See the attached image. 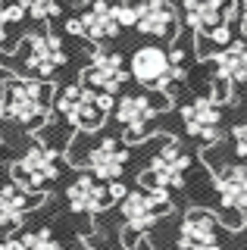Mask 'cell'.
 Listing matches in <instances>:
<instances>
[{"label": "cell", "instance_id": "7402d4cb", "mask_svg": "<svg viewBox=\"0 0 247 250\" xmlns=\"http://www.w3.org/2000/svg\"><path fill=\"white\" fill-rule=\"evenodd\" d=\"M113 16H116V22H119V28H135V6H132V0L113 3Z\"/></svg>", "mask_w": 247, "mask_h": 250}, {"label": "cell", "instance_id": "8992f818", "mask_svg": "<svg viewBox=\"0 0 247 250\" xmlns=\"http://www.w3.org/2000/svg\"><path fill=\"white\" fill-rule=\"evenodd\" d=\"M135 28L153 41H172L179 35V13L172 0H132Z\"/></svg>", "mask_w": 247, "mask_h": 250}, {"label": "cell", "instance_id": "6da1fadb", "mask_svg": "<svg viewBox=\"0 0 247 250\" xmlns=\"http://www.w3.org/2000/svg\"><path fill=\"white\" fill-rule=\"evenodd\" d=\"M50 113V84L44 78L10 75L0 84V116L19 125H38Z\"/></svg>", "mask_w": 247, "mask_h": 250}, {"label": "cell", "instance_id": "484cf974", "mask_svg": "<svg viewBox=\"0 0 247 250\" xmlns=\"http://www.w3.org/2000/svg\"><path fill=\"white\" fill-rule=\"evenodd\" d=\"M235 3H238V25L247 35V0H235Z\"/></svg>", "mask_w": 247, "mask_h": 250}, {"label": "cell", "instance_id": "9c48e42d", "mask_svg": "<svg viewBox=\"0 0 247 250\" xmlns=\"http://www.w3.org/2000/svg\"><path fill=\"white\" fill-rule=\"evenodd\" d=\"M125 82V62L116 50H94L91 66L84 69V84L100 94H116Z\"/></svg>", "mask_w": 247, "mask_h": 250}, {"label": "cell", "instance_id": "ba28073f", "mask_svg": "<svg viewBox=\"0 0 247 250\" xmlns=\"http://www.w3.org/2000/svg\"><path fill=\"white\" fill-rule=\"evenodd\" d=\"M235 10H238L235 0H182L185 25L197 35H213L219 25H228Z\"/></svg>", "mask_w": 247, "mask_h": 250}, {"label": "cell", "instance_id": "e0dca14e", "mask_svg": "<svg viewBox=\"0 0 247 250\" xmlns=\"http://www.w3.org/2000/svg\"><path fill=\"white\" fill-rule=\"evenodd\" d=\"M216 191L228 209L247 216V166H226L216 175Z\"/></svg>", "mask_w": 247, "mask_h": 250}, {"label": "cell", "instance_id": "ffe728a7", "mask_svg": "<svg viewBox=\"0 0 247 250\" xmlns=\"http://www.w3.org/2000/svg\"><path fill=\"white\" fill-rule=\"evenodd\" d=\"M22 6H25V16L35 22H50L57 19L60 13H63V6H60V0H19Z\"/></svg>", "mask_w": 247, "mask_h": 250}, {"label": "cell", "instance_id": "7c38bea8", "mask_svg": "<svg viewBox=\"0 0 247 250\" xmlns=\"http://www.w3.org/2000/svg\"><path fill=\"white\" fill-rule=\"evenodd\" d=\"M182 119L188 135H194L200 141H216L219 138V122H222V109L213 97H197L194 104H188L182 109Z\"/></svg>", "mask_w": 247, "mask_h": 250}, {"label": "cell", "instance_id": "f1b7e54d", "mask_svg": "<svg viewBox=\"0 0 247 250\" xmlns=\"http://www.w3.org/2000/svg\"><path fill=\"white\" fill-rule=\"evenodd\" d=\"M0 156H3V144H0Z\"/></svg>", "mask_w": 247, "mask_h": 250}, {"label": "cell", "instance_id": "5bb4252c", "mask_svg": "<svg viewBox=\"0 0 247 250\" xmlns=\"http://www.w3.org/2000/svg\"><path fill=\"white\" fill-rule=\"evenodd\" d=\"M66 200H69V207H72L75 213H100L103 207H110L113 194H110V188H103L97 178L79 175L72 185H69Z\"/></svg>", "mask_w": 247, "mask_h": 250}, {"label": "cell", "instance_id": "3957f363", "mask_svg": "<svg viewBox=\"0 0 247 250\" xmlns=\"http://www.w3.org/2000/svg\"><path fill=\"white\" fill-rule=\"evenodd\" d=\"M60 175V160L50 147H28L13 163V185H19L25 194H41L53 178Z\"/></svg>", "mask_w": 247, "mask_h": 250}, {"label": "cell", "instance_id": "d4e9b609", "mask_svg": "<svg viewBox=\"0 0 247 250\" xmlns=\"http://www.w3.org/2000/svg\"><path fill=\"white\" fill-rule=\"evenodd\" d=\"M63 28L69 31V35H75V38H84V25H82L79 16H69V19L63 22Z\"/></svg>", "mask_w": 247, "mask_h": 250}, {"label": "cell", "instance_id": "30bf717a", "mask_svg": "<svg viewBox=\"0 0 247 250\" xmlns=\"http://www.w3.org/2000/svg\"><path fill=\"white\" fill-rule=\"evenodd\" d=\"M132 75H135V82H141V84H150V88H163L166 84V78H172V66H169V53L163 50V47H157V44H144V47H138V50L132 53Z\"/></svg>", "mask_w": 247, "mask_h": 250}, {"label": "cell", "instance_id": "5b68a950", "mask_svg": "<svg viewBox=\"0 0 247 250\" xmlns=\"http://www.w3.org/2000/svg\"><path fill=\"white\" fill-rule=\"evenodd\" d=\"M22 50H25L22 53V66L28 72L41 75V78H47L57 69H63L66 60H69L63 38L53 35V31H32V35H25L22 38Z\"/></svg>", "mask_w": 247, "mask_h": 250}, {"label": "cell", "instance_id": "d6986e66", "mask_svg": "<svg viewBox=\"0 0 247 250\" xmlns=\"http://www.w3.org/2000/svg\"><path fill=\"white\" fill-rule=\"evenodd\" d=\"M35 194H25L19 185H3L0 188V229H16L22 225V216L32 207Z\"/></svg>", "mask_w": 247, "mask_h": 250}, {"label": "cell", "instance_id": "83f0119b", "mask_svg": "<svg viewBox=\"0 0 247 250\" xmlns=\"http://www.w3.org/2000/svg\"><path fill=\"white\" fill-rule=\"evenodd\" d=\"M135 250H153V247H150V244H138Z\"/></svg>", "mask_w": 247, "mask_h": 250}, {"label": "cell", "instance_id": "277c9868", "mask_svg": "<svg viewBox=\"0 0 247 250\" xmlns=\"http://www.w3.org/2000/svg\"><path fill=\"white\" fill-rule=\"evenodd\" d=\"M191 166V156L182 150L175 141H166L153 160L147 163V169H141V185L150 191H169V188H179L185 182V172Z\"/></svg>", "mask_w": 247, "mask_h": 250}, {"label": "cell", "instance_id": "8fae6325", "mask_svg": "<svg viewBox=\"0 0 247 250\" xmlns=\"http://www.w3.org/2000/svg\"><path fill=\"white\" fill-rule=\"evenodd\" d=\"M179 244L185 250H222L216 219L206 213V209H191V213L185 216V222H182Z\"/></svg>", "mask_w": 247, "mask_h": 250}, {"label": "cell", "instance_id": "f546056e", "mask_svg": "<svg viewBox=\"0 0 247 250\" xmlns=\"http://www.w3.org/2000/svg\"><path fill=\"white\" fill-rule=\"evenodd\" d=\"M0 250H3V244H0Z\"/></svg>", "mask_w": 247, "mask_h": 250}, {"label": "cell", "instance_id": "9a60e30c", "mask_svg": "<svg viewBox=\"0 0 247 250\" xmlns=\"http://www.w3.org/2000/svg\"><path fill=\"white\" fill-rule=\"evenodd\" d=\"M82 25H84V38L88 41H113L119 38V22L113 16V3L110 0H91L82 10Z\"/></svg>", "mask_w": 247, "mask_h": 250}, {"label": "cell", "instance_id": "4316f807", "mask_svg": "<svg viewBox=\"0 0 247 250\" xmlns=\"http://www.w3.org/2000/svg\"><path fill=\"white\" fill-rule=\"evenodd\" d=\"M6 41V22H3V16H0V44Z\"/></svg>", "mask_w": 247, "mask_h": 250}, {"label": "cell", "instance_id": "603a6c76", "mask_svg": "<svg viewBox=\"0 0 247 250\" xmlns=\"http://www.w3.org/2000/svg\"><path fill=\"white\" fill-rule=\"evenodd\" d=\"M0 16H3L6 25H16V22L25 19V6L19 0H10V3H0Z\"/></svg>", "mask_w": 247, "mask_h": 250}, {"label": "cell", "instance_id": "52a82bcc", "mask_svg": "<svg viewBox=\"0 0 247 250\" xmlns=\"http://www.w3.org/2000/svg\"><path fill=\"white\" fill-rule=\"evenodd\" d=\"M169 209H172L169 207V194L166 191H150V188L132 191L122 200V219L128 222L132 231H144V229H150V225H157Z\"/></svg>", "mask_w": 247, "mask_h": 250}, {"label": "cell", "instance_id": "7a4b0ae2", "mask_svg": "<svg viewBox=\"0 0 247 250\" xmlns=\"http://www.w3.org/2000/svg\"><path fill=\"white\" fill-rule=\"evenodd\" d=\"M110 106H113V94H100L94 88H88V84H72L60 97V113L84 131L100 128Z\"/></svg>", "mask_w": 247, "mask_h": 250}, {"label": "cell", "instance_id": "cb8c5ba5", "mask_svg": "<svg viewBox=\"0 0 247 250\" xmlns=\"http://www.w3.org/2000/svg\"><path fill=\"white\" fill-rule=\"evenodd\" d=\"M231 138H235V150L241 156H247V122H238L231 128Z\"/></svg>", "mask_w": 247, "mask_h": 250}, {"label": "cell", "instance_id": "2e32d148", "mask_svg": "<svg viewBox=\"0 0 247 250\" xmlns=\"http://www.w3.org/2000/svg\"><path fill=\"white\" fill-rule=\"evenodd\" d=\"M125 163H128V150H125V144H119L116 138L100 141L94 150H91V156H88V166L94 169V175L103 178V182L119 178L122 169H125Z\"/></svg>", "mask_w": 247, "mask_h": 250}, {"label": "cell", "instance_id": "4fadbf2b", "mask_svg": "<svg viewBox=\"0 0 247 250\" xmlns=\"http://www.w3.org/2000/svg\"><path fill=\"white\" fill-rule=\"evenodd\" d=\"M116 119H119L122 128H125L128 141H138V138H144L147 125L157 119V106L150 104V97L128 94V97H122L119 106H116Z\"/></svg>", "mask_w": 247, "mask_h": 250}, {"label": "cell", "instance_id": "ac0fdd59", "mask_svg": "<svg viewBox=\"0 0 247 250\" xmlns=\"http://www.w3.org/2000/svg\"><path fill=\"white\" fill-rule=\"evenodd\" d=\"M213 66L222 82H244L247 78V44L228 41L226 47H219V53L213 57Z\"/></svg>", "mask_w": 247, "mask_h": 250}, {"label": "cell", "instance_id": "44dd1931", "mask_svg": "<svg viewBox=\"0 0 247 250\" xmlns=\"http://www.w3.org/2000/svg\"><path fill=\"white\" fill-rule=\"evenodd\" d=\"M22 241H25V250H63V244H60L47 229H41L35 234H25Z\"/></svg>", "mask_w": 247, "mask_h": 250}]
</instances>
